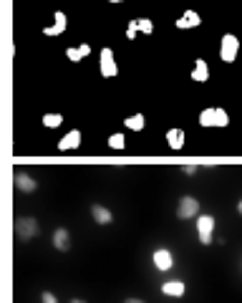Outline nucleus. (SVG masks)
Segmentation results:
<instances>
[{
  "label": "nucleus",
  "instance_id": "9b49d317",
  "mask_svg": "<svg viewBox=\"0 0 242 303\" xmlns=\"http://www.w3.org/2000/svg\"><path fill=\"white\" fill-rule=\"evenodd\" d=\"M200 26V13L197 10H184L182 18H177V28H197Z\"/></svg>",
  "mask_w": 242,
  "mask_h": 303
},
{
  "label": "nucleus",
  "instance_id": "6ab92c4d",
  "mask_svg": "<svg viewBox=\"0 0 242 303\" xmlns=\"http://www.w3.org/2000/svg\"><path fill=\"white\" fill-rule=\"evenodd\" d=\"M61 122H63V116H61V114H56V111H51V114H45V116H43V127H48V129L61 127Z\"/></svg>",
  "mask_w": 242,
  "mask_h": 303
},
{
  "label": "nucleus",
  "instance_id": "39448f33",
  "mask_svg": "<svg viewBox=\"0 0 242 303\" xmlns=\"http://www.w3.org/2000/svg\"><path fill=\"white\" fill-rule=\"evenodd\" d=\"M197 232H200L202 245H209V243H212V232H214V217L212 215L197 217Z\"/></svg>",
  "mask_w": 242,
  "mask_h": 303
},
{
  "label": "nucleus",
  "instance_id": "393cba45",
  "mask_svg": "<svg viewBox=\"0 0 242 303\" xmlns=\"http://www.w3.org/2000/svg\"><path fill=\"white\" fill-rule=\"evenodd\" d=\"M124 303H144V301H139V298H129V301H124Z\"/></svg>",
  "mask_w": 242,
  "mask_h": 303
},
{
  "label": "nucleus",
  "instance_id": "f3484780",
  "mask_svg": "<svg viewBox=\"0 0 242 303\" xmlns=\"http://www.w3.org/2000/svg\"><path fill=\"white\" fill-rule=\"evenodd\" d=\"M124 124H126V129H131V131H144L147 119H144V114H134V116H129Z\"/></svg>",
  "mask_w": 242,
  "mask_h": 303
},
{
  "label": "nucleus",
  "instance_id": "2eb2a0df",
  "mask_svg": "<svg viewBox=\"0 0 242 303\" xmlns=\"http://www.w3.org/2000/svg\"><path fill=\"white\" fill-rule=\"evenodd\" d=\"M91 215H93V220H96L99 225H109V222L114 220V215H111L104 205H91Z\"/></svg>",
  "mask_w": 242,
  "mask_h": 303
},
{
  "label": "nucleus",
  "instance_id": "6e6552de",
  "mask_svg": "<svg viewBox=\"0 0 242 303\" xmlns=\"http://www.w3.org/2000/svg\"><path fill=\"white\" fill-rule=\"evenodd\" d=\"M53 248H56V250H61V253H66V250L71 248V235H68V230H66V227L53 230Z\"/></svg>",
  "mask_w": 242,
  "mask_h": 303
},
{
  "label": "nucleus",
  "instance_id": "a211bd4d",
  "mask_svg": "<svg viewBox=\"0 0 242 303\" xmlns=\"http://www.w3.org/2000/svg\"><path fill=\"white\" fill-rule=\"evenodd\" d=\"M91 53V48L83 43V45H76V48H66V56L71 58V61H81V58H86Z\"/></svg>",
  "mask_w": 242,
  "mask_h": 303
},
{
  "label": "nucleus",
  "instance_id": "0eeeda50",
  "mask_svg": "<svg viewBox=\"0 0 242 303\" xmlns=\"http://www.w3.org/2000/svg\"><path fill=\"white\" fill-rule=\"evenodd\" d=\"M66 26H68V18H66V13L56 10V13H53V26H48V28H45L43 33L53 38V36H61V33L66 31Z\"/></svg>",
  "mask_w": 242,
  "mask_h": 303
},
{
  "label": "nucleus",
  "instance_id": "ddd939ff",
  "mask_svg": "<svg viewBox=\"0 0 242 303\" xmlns=\"http://www.w3.org/2000/svg\"><path fill=\"white\" fill-rule=\"evenodd\" d=\"M172 263H174V260H172V253H169L166 248H159V250L154 253V265L159 268L161 273H166V270L172 268Z\"/></svg>",
  "mask_w": 242,
  "mask_h": 303
},
{
  "label": "nucleus",
  "instance_id": "cd10ccee",
  "mask_svg": "<svg viewBox=\"0 0 242 303\" xmlns=\"http://www.w3.org/2000/svg\"><path fill=\"white\" fill-rule=\"evenodd\" d=\"M109 3H121V0H109Z\"/></svg>",
  "mask_w": 242,
  "mask_h": 303
},
{
  "label": "nucleus",
  "instance_id": "7ed1b4c3",
  "mask_svg": "<svg viewBox=\"0 0 242 303\" xmlns=\"http://www.w3.org/2000/svg\"><path fill=\"white\" fill-rule=\"evenodd\" d=\"M237 51H240V41H237V36H222V41H220V58L225 61V63H232L235 58H237Z\"/></svg>",
  "mask_w": 242,
  "mask_h": 303
},
{
  "label": "nucleus",
  "instance_id": "b1692460",
  "mask_svg": "<svg viewBox=\"0 0 242 303\" xmlns=\"http://www.w3.org/2000/svg\"><path fill=\"white\" fill-rule=\"evenodd\" d=\"M195 170H197V167H195V165H187V167H184V172L189 174V177H192V174H195Z\"/></svg>",
  "mask_w": 242,
  "mask_h": 303
},
{
  "label": "nucleus",
  "instance_id": "4468645a",
  "mask_svg": "<svg viewBox=\"0 0 242 303\" xmlns=\"http://www.w3.org/2000/svg\"><path fill=\"white\" fill-rule=\"evenodd\" d=\"M166 144H169L174 152H179V149L184 147V131L177 129V127H174V129H169V131H166Z\"/></svg>",
  "mask_w": 242,
  "mask_h": 303
},
{
  "label": "nucleus",
  "instance_id": "20e7f679",
  "mask_svg": "<svg viewBox=\"0 0 242 303\" xmlns=\"http://www.w3.org/2000/svg\"><path fill=\"white\" fill-rule=\"evenodd\" d=\"M99 68H101V76H104V79H114V76L119 74V66H116V61H114L111 48H101V53H99Z\"/></svg>",
  "mask_w": 242,
  "mask_h": 303
},
{
  "label": "nucleus",
  "instance_id": "4be33fe9",
  "mask_svg": "<svg viewBox=\"0 0 242 303\" xmlns=\"http://www.w3.org/2000/svg\"><path fill=\"white\" fill-rule=\"evenodd\" d=\"M136 33H139V23H136V20H131V23H129V28H126V38H129V41H134V38H136Z\"/></svg>",
  "mask_w": 242,
  "mask_h": 303
},
{
  "label": "nucleus",
  "instance_id": "f03ea898",
  "mask_svg": "<svg viewBox=\"0 0 242 303\" xmlns=\"http://www.w3.org/2000/svg\"><path fill=\"white\" fill-rule=\"evenodd\" d=\"M36 235H38V222H36L33 217H18V220H15V238H18V240L28 243V240H33Z\"/></svg>",
  "mask_w": 242,
  "mask_h": 303
},
{
  "label": "nucleus",
  "instance_id": "f8f14e48",
  "mask_svg": "<svg viewBox=\"0 0 242 303\" xmlns=\"http://www.w3.org/2000/svg\"><path fill=\"white\" fill-rule=\"evenodd\" d=\"M184 291H187V288H184L182 281H166V283L161 286V293H164V296H172V298H182Z\"/></svg>",
  "mask_w": 242,
  "mask_h": 303
},
{
  "label": "nucleus",
  "instance_id": "bb28decb",
  "mask_svg": "<svg viewBox=\"0 0 242 303\" xmlns=\"http://www.w3.org/2000/svg\"><path fill=\"white\" fill-rule=\"evenodd\" d=\"M71 303H86V301H79V298H76V301H71Z\"/></svg>",
  "mask_w": 242,
  "mask_h": 303
},
{
  "label": "nucleus",
  "instance_id": "412c9836",
  "mask_svg": "<svg viewBox=\"0 0 242 303\" xmlns=\"http://www.w3.org/2000/svg\"><path fill=\"white\" fill-rule=\"evenodd\" d=\"M136 23H139V33H144V36H152L154 33V23L149 18H139Z\"/></svg>",
  "mask_w": 242,
  "mask_h": 303
},
{
  "label": "nucleus",
  "instance_id": "423d86ee",
  "mask_svg": "<svg viewBox=\"0 0 242 303\" xmlns=\"http://www.w3.org/2000/svg\"><path fill=\"white\" fill-rule=\"evenodd\" d=\"M197 213H200V202L195 197H182L179 200V207H177L179 220H192V217H197Z\"/></svg>",
  "mask_w": 242,
  "mask_h": 303
},
{
  "label": "nucleus",
  "instance_id": "9d476101",
  "mask_svg": "<svg viewBox=\"0 0 242 303\" xmlns=\"http://www.w3.org/2000/svg\"><path fill=\"white\" fill-rule=\"evenodd\" d=\"M15 187L23 190V192H36V190H38L36 179H33L31 174H26V172H15Z\"/></svg>",
  "mask_w": 242,
  "mask_h": 303
},
{
  "label": "nucleus",
  "instance_id": "f257e3e1",
  "mask_svg": "<svg viewBox=\"0 0 242 303\" xmlns=\"http://www.w3.org/2000/svg\"><path fill=\"white\" fill-rule=\"evenodd\" d=\"M200 124L202 127H227L230 124V114L220 106H212V109H204L200 111Z\"/></svg>",
  "mask_w": 242,
  "mask_h": 303
},
{
  "label": "nucleus",
  "instance_id": "1a4fd4ad",
  "mask_svg": "<svg viewBox=\"0 0 242 303\" xmlns=\"http://www.w3.org/2000/svg\"><path fill=\"white\" fill-rule=\"evenodd\" d=\"M79 144H81V131L71 129L61 142H58V149H61V152H71V149H79Z\"/></svg>",
  "mask_w": 242,
  "mask_h": 303
},
{
  "label": "nucleus",
  "instance_id": "dca6fc26",
  "mask_svg": "<svg viewBox=\"0 0 242 303\" xmlns=\"http://www.w3.org/2000/svg\"><path fill=\"white\" fill-rule=\"evenodd\" d=\"M192 79H195V81H207V79H209V68H207V63H204L202 58H197V61H195Z\"/></svg>",
  "mask_w": 242,
  "mask_h": 303
},
{
  "label": "nucleus",
  "instance_id": "a878e982",
  "mask_svg": "<svg viewBox=\"0 0 242 303\" xmlns=\"http://www.w3.org/2000/svg\"><path fill=\"white\" fill-rule=\"evenodd\" d=\"M237 210H240V215H242V200H240V202H237Z\"/></svg>",
  "mask_w": 242,
  "mask_h": 303
},
{
  "label": "nucleus",
  "instance_id": "aec40b11",
  "mask_svg": "<svg viewBox=\"0 0 242 303\" xmlns=\"http://www.w3.org/2000/svg\"><path fill=\"white\" fill-rule=\"evenodd\" d=\"M109 147H111V149H124V147H126V136H124V131L109 136Z\"/></svg>",
  "mask_w": 242,
  "mask_h": 303
},
{
  "label": "nucleus",
  "instance_id": "5701e85b",
  "mask_svg": "<svg viewBox=\"0 0 242 303\" xmlns=\"http://www.w3.org/2000/svg\"><path fill=\"white\" fill-rule=\"evenodd\" d=\"M40 303H58V298H56L53 293H48V291H45V293L40 296Z\"/></svg>",
  "mask_w": 242,
  "mask_h": 303
}]
</instances>
